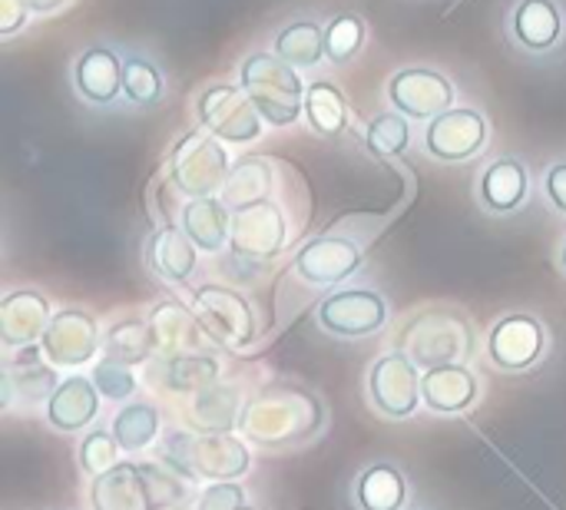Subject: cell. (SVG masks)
Masks as SVG:
<instances>
[{
    "label": "cell",
    "instance_id": "6da1fadb",
    "mask_svg": "<svg viewBox=\"0 0 566 510\" xmlns=\"http://www.w3.org/2000/svg\"><path fill=\"white\" fill-rule=\"evenodd\" d=\"M189 481L156 465H116L96 475L90 501L93 510H169L186 501Z\"/></svg>",
    "mask_w": 566,
    "mask_h": 510
},
{
    "label": "cell",
    "instance_id": "7a4b0ae2",
    "mask_svg": "<svg viewBox=\"0 0 566 510\" xmlns=\"http://www.w3.org/2000/svg\"><path fill=\"white\" fill-rule=\"evenodd\" d=\"M239 83L255 103L259 116L272 126H289L305 110V86L279 53H252L239 70Z\"/></svg>",
    "mask_w": 566,
    "mask_h": 510
},
{
    "label": "cell",
    "instance_id": "3957f363",
    "mask_svg": "<svg viewBox=\"0 0 566 510\" xmlns=\"http://www.w3.org/2000/svg\"><path fill=\"white\" fill-rule=\"evenodd\" d=\"M245 431L262 438V445H289L308 438L322 425V405L305 392H275L269 398H259L245 418Z\"/></svg>",
    "mask_w": 566,
    "mask_h": 510
},
{
    "label": "cell",
    "instance_id": "277c9868",
    "mask_svg": "<svg viewBox=\"0 0 566 510\" xmlns=\"http://www.w3.org/2000/svg\"><path fill=\"white\" fill-rule=\"evenodd\" d=\"M169 173L179 192L192 199L212 196L229 179V159L226 149L219 146V136H212L209 129L182 136L169 156Z\"/></svg>",
    "mask_w": 566,
    "mask_h": 510
},
{
    "label": "cell",
    "instance_id": "5b68a950",
    "mask_svg": "<svg viewBox=\"0 0 566 510\" xmlns=\"http://www.w3.org/2000/svg\"><path fill=\"white\" fill-rule=\"evenodd\" d=\"M192 309L202 329L209 332V339L219 345H229V348L249 345L255 335L252 305L229 285H202L192 295Z\"/></svg>",
    "mask_w": 566,
    "mask_h": 510
},
{
    "label": "cell",
    "instance_id": "8992f818",
    "mask_svg": "<svg viewBox=\"0 0 566 510\" xmlns=\"http://www.w3.org/2000/svg\"><path fill=\"white\" fill-rule=\"evenodd\" d=\"M196 113H199V123L212 136L229 139V143H252L262 133V116L255 103L249 100V93L239 86H226V83L209 86L199 96Z\"/></svg>",
    "mask_w": 566,
    "mask_h": 510
},
{
    "label": "cell",
    "instance_id": "52a82bcc",
    "mask_svg": "<svg viewBox=\"0 0 566 510\" xmlns=\"http://www.w3.org/2000/svg\"><path fill=\"white\" fill-rule=\"evenodd\" d=\"M371 402L388 418H411L421 405V375L405 352H391L375 362L368 378Z\"/></svg>",
    "mask_w": 566,
    "mask_h": 510
},
{
    "label": "cell",
    "instance_id": "ba28073f",
    "mask_svg": "<svg viewBox=\"0 0 566 510\" xmlns=\"http://www.w3.org/2000/svg\"><path fill=\"white\" fill-rule=\"evenodd\" d=\"M388 322V305L371 289H345L318 305V325L342 339H365Z\"/></svg>",
    "mask_w": 566,
    "mask_h": 510
},
{
    "label": "cell",
    "instance_id": "9c48e42d",
    "mask_svg": "<svg viewBox=\"0 0 566 510\" xmlns=\"http://www.w3.org/2000/svg\"><path fill=\"white\" fill-rule=\"evenodd\" d=\"M388 96H391V103H395L398 113H405L411 119H434V116H441V113L451 110L454 86L438 70L411 66V70H398L391 76Z\"/></svg>",
    "mask_w": 566,
    "mask_h": 510
},
{
    "label": "cell",
    "instance_id": "30bf717a",
    "mask_svg": "<svg viewBox=\"0 0 566 510\" xmlns=\"http://www.w3.org/2000/svg\"><path fill=\"white\" fill-rule=\"evenodd\" d=\"M471 348L468 329L454 315H424L418 329L408 332V358L421 368H438V365H458Z\"/></svg>",
    "mask_w": 566,
    "mask_h": 510
},
{
    "label": "cell",
    "instance_id": "8fae6325",
    "mask_svg": "<svg viewBox=\"0 0 566 510\" xmlns=\"http://www.w3.org/2000/svg\"><path fill=\"white\" fill-rule=\"evenodd\" d=\"M484 136H488V123L478 110L451 106L448 113L428 123L424 149L441 163H464L484 146Z\"/></svg>",
    "mask_w": 566,
    "mask_h": 510
},
{
    "label": "cell",
    "instance_id": "7c38bea8",
    "mask_svg": "<svg viewBox=\"0 0 566 510\" xmlns=\"http://www.w3.org/2000/svg\"><path fill=\"white\" fill-rule=\"evenodd\" d=\"M40 345H43V355L53 362V368L56 365L73 368V365H83V362H90L96 355L99 332H96L93 315H86L83 309H60L50 319Z\"/></svg>",
    "mask_w": 566,
    "mask_h": 510
},
{
    "label": "cell",
    "instance_id": "4fadbf2b",
    "mask_svg": "<svg viewBox=\"0 0 566 510\" xmlns=\"http://www.w3.org/2000/svg\"><path fill=\"white\" fill-rule=\"evenodd\" d=\"M285 246V216L275 202H255L232 212V249L242 259H275Z\"/></svg>",
    "mask_w": 566,
    "mask_h": 510
},
{
    "label": "cell",
    "instance_id": "5bb4252c",
    "mask_svg": "<svg viewBox=\"0 0 566 510\" xmlns=\"http://www.w3.org/2000/svg\"><path fill=\"white\" fill-rule=\"evenodd\" d=\"M361 266V249L352 239H338V236H322L312 239L305 249H298L295 256V272L312 282V285H335L345 282L348 275H355Z\"/></svg>",
    "mask_w": 566,
    "mask_h": 510
},
{
    "label": "cell",
    "instance_id": "9a60e30c",
    "mask_svg": "<svg viewBox=\"0 0 566 510\" xmlns=\"http://www.w3.org/2000/svg\"><path fill=\"white\" fill-rule=\"evenodd\" d=\"M488 352L494 365L504 372L531 368L544 352V329L534 315H507L494 325L488 339Z\"/></svg>",
    "mask_w": 566,
    "mask_h": 510
},
{
    "label": "cell",
    "instance_id": "2e32d148",
    "mask_svg": "<svg viewBox=\"0 0 566 510\" xmlns=\"http://www.w3.org/2000/svg\"><path fill=\"white\" fill-rule=\"evenodd\" d=\"M249 465L252 455L232 431L189 438L186 445V468H192V475L209 481H235L249 471Z\"/></svg>",
    "mask_w": 566,
    "mask_h": 510
},
{
    "label": "cell",
    "instance_id": "e0dca14e",
    "mask_svg": "<svg viewBox=\"0 0 566 510\" xmlns=\"http://www.w3.org/2000/svg\"><path fill=\"white\" fill-rule=\"evenodd\" d=\"M50 319H53L50 305L40 292H33V289L10 292L0 302V342L10 348H27L36 339H43Z\"/></svg>",
    "mask_w": 566,
    "mask_h": 510
},
{
    "label": "cell",
    "instance_id": "ac0fdd59",
    "mask_svg": "<svg viewBox=\"0 0 566 510\" xmlns=\"http://www.w3.org/2000/svg\"><path fill=\"white\" fill-rule=\"evenodd\" d=\"M424 405L438 415H458L468 412L478 402V378L464 365H438L428 368L421 378Z\"/></svg>",
    "mask_w": 566,
    "mask_h": 510
},
{
    "label": "cell",
    "instance_id": "d6986e66",
    "mask_svg": "<svg viewBox=\"0 0 566 510\" xmlns=\"http://www.w3.org/2000/svg\"><path fill=\"white\" fill-rule=\"evenodd\" d=\"M73 86L90 103H113L123 90V63L109 46H86L73 63Z\"/></svg>",
    "mask_w": 566,
    "mask_h": 510
},
{
    "label": "cell",
    "instance_id": "ffe728a7",
    "mask_svg": "<svg viewBox=\"0 0 566 510\" xmlns=\"http://www.w3.org/2000/svg\"><path fill=\"white\" fill-rule=\"evenodd\" d=\"M96 408H99V388L90 378L73 375L60 382V388L46 402V421L56 431H80L96 418Z\"/></svg>",
    "mask_w": 566,
    "mask_h": 510
},
{
    "label": "cell",
    "instance_id": "44dd1931",
    "mask_svg": "<svg viewBox=\"0 0 566 510\" xmlns=\"http://www.w3.org/2000/svg\"><path fill=\"white\" fill-rule=\"evenodd\" d=\"M196 242L186 236L182 226H163L159 232L149 236L146 246V262L149 269L166 279V282H186L196 269Z\"/></svg>",
    "mask_w": 566,
    "mask_h": 510
},
{
    "label": "cell",
    "instance_id": "7402d4cb",
    "mask_svg": "<svg viewBox=\"0 0 566 510\" xmlns=\"http://www.w3.org/2000/svg\"><path fill=\"white\" fill-rule=\"evenodd\" d=\"M0 382H3V408L10 405L13 392H17L27 405H33V402H43V398L50 402L53 392L60 388L53 365H43V362L36 358V348H33V345H27V348L13 358V365L3 372Z\"/></svg>",
    "mask_w": 566,
    "mask_h": 510
},
{
    "label": "cell",
    "instance_id": "603a6c76",
    "mask_svg": "<svg viewBox=\"0 0 566 510\" xmlns=\"http://www.w3.org/2000/svg\"><path fill=\"white\" fill-rule=\"evenodd\" d=\"M149 325H153V335H156V348L166 352V355H172V358L199 355L196 348H199L202 335H209L196 315H189L186 309H179V305H172V302L156 305Z\"/></svg>",
    "mask_w": 566,
    "mask_h": 510
},
{
    "label": "cell",
    "instance_id": "cb8c5ba5",
    "mask_svg": "<svg viewBox=\"0 0 566 510\" xmlns=\"http://www.w3.org/2000/svg\"><path fill=\"white\" fill-rule=\"evenodd\" d=\"M182 229L202 252H219L232 239V216L216 196L192 199L182 209Z\"/></svg>",
    "mask_w": 566,
    "mask_h": 510
},
{
    "label": "cell",
    "instance_id": "d4e9b609",
    "mask_svg": "<svg viewBox=\"0 0 566 510\" xmlns=\"http://www.w3.org/2000/svg\"><path fill=\"white\" fill-rule=\"evenodd\" d=\"M527 169L521 159H497L481 179V202L491 212H514L527 199Z\"/></svg>",
    "mask_w": 566,
    "mask_h": 510
},
{
    "label": "cell",
    "instance_id": "484cf974",
    "mask_svg": "<svg viewBox=\"0 0 566 510\" xmlns=\"http://www.w3.org/2000/svg\"><path fill=\"white\" fill-rule=\"evenodd\" d=\"M564 13L554 0H521L514 13V33L527 50H551L560 40Z\"/></svg>",
    "mask_w": 566,
    "mask_h": 510
},
{
    "label": "cell",
    "instance_id": "4316f807",
    "mask_svg": "<svg viewBox=\"0 0 566 510\" xmlns=\"http://www.w3.org/2000/svg\"><path fill=\"white\" fill-rule=\"evenodd\" d=\"M242 398L232 385H212L192 402V425L206 435H229L239 421Z\"/></svg>",
    "mask_w": 566,
    "mask_h": 510
},
{
    "label": "cell",
    "instance_id": "83f0119b",
    "mask_svg": "<svg viewBox=\"0 0 566 510\" xmlns=\"http://www.w3.org/2000/svg\"><path fill=\"white\" fill-rule=\"evenodd\" d=\"M305 116L312 123V129L318 136H338L345 126H348V103H345V93L328 83V80H318L305 90Z\"/></svg>",
    "mask_w": 566,
    "mask_h": 510
},
{
    "label": "cell",
    "instance_id": "f1b7e54d",
    "mask_svg": "<svg viewBox=\"0 0 566 510\" xmlns=\"http://www.w3.org/2000/svg\"><path fill=\"white\" fill-rule=\"evenodd\" d=\"M408 501L405 475L391 465H375L358 478V508L361 510H401Z\"/></svg>",
    "mask_w": 566,
    "mask_h": 510
},
{
    "label": "cell",
    "instance_id": "f546056e",
    "mask_svg": "<svg viewBox=\"0 0 566 510\" xmlns=\"http://www.w3.org/2000/svg\"><path fill=\"white\" fill-rule=\"evenodd\" d=\"M275 53L289 66H315L325 56V30L315 20H295L275 37Z\"/></svg>",
    "mask_w": 566,
    "mask_h": 510
},
{
    "label": "cell",
    "instance_id": "4dcf8cb0",
    "mask_svg": "<svg viewBox=\"0 0 566 510\" xmlns=\"http://www.w3.org/2000/svg\"><path fill=\"white\" fill-rule=\"evenodd\" d=\"M269 189H272V176H269V166L262 159H242L226 186H222V199L235 209H245V206H255V202H265L269 199Z\"/></svg>",
    "mask_w": 566,
    "mask_h": 510
},
{
    "label": "cell",
    "instance_id": "1f68e13d",
    "mask_svg": "<svg viewBox=\"0 0 566 510\" xmlns=\"http://www.w3.org/2000/svg\"><path fill=\"white\" fill-rule=\"evenodd\" d=\"M156 348V335L149 322H119L106 332V355L123 362V365H139L146 362Z\"/></svg>",
    "mask_w": 566,
    "mask_h": 510
},
{
    "label": "cell",
    "instance_id": "d6a6232c",
    "mask_svg": "<svg viewBox=\"0 0 566 510\" xmlns=\"http://www.w3.org/2000/svg\"><path fill=\"white\" fill-rule=\"evenodd\" d=\"M113 435L126 451H143L153 445V438L159 435V412L146 402H133L126 405L116 421H113Z\"/></svg>",
    "mask_w": 566,
    "mask_h": 510
},
{
    "label": "cell",
    "instance_id": "836d02e7",
    "mask_svg": "<svg viewBox=\"0 0 566 510\" xmlns=\"http://www.w3.org/2000/svg\"><path fill=\"white\" fill-rule=\"evenodd\" d=\"M219 378V362L209 358V355H182V358H172L169 368H166V385L172 392H206L212 388Z\"/></svg>",
    "mask_w": 566,
    "mask_h": 510
},
{
    "label": "cell",
    "instance_id": "e575fe53",
    "mask_svg": "<svg viewBox=\"0 0 566 510\" xmlns=\"http://www.w3.org/2000/svg\"><path fill=\"white\" fill-rule=\"evenodd\" d=\"M411 126L405 113H381L368 123V153L371 156H401L408 149Z\"/></svg>",
    "mask_w": 566,
    "mask_h": 510
},
{
    "label": "cell",
    "instance_id": "d590c367",
    "mask_svg": "<svg viewBox=\"0 0 566 510\" xmlns=\"http://www.w3.org/2000/svg\"><path fill=\"white\" fill-rule=\"evenodd\" d=\"M123 96L136 106H146L153 100L163 96V73L143 60V56H129L123 63Z\"/></svg>",
    "mask_w": 566,
    "mask_h": 510
},
{
    "label": "cell",
    "instance_id": "8d00e7d4",
    "mask_svg": "<svg viewBox=\"0 0 566 510\" xmlns=\"http://www.w3.org/2000/svg\"><path fill=\"white\" fill-rule=\"evenodd\" d=\"M365 43V23L355 13H342L325 27V56L332 63H348Z\"/></svg>",
    "mask_w": 566,
    "mask_h": 510
},
{
    "label": "cell",
    "instance_id": "74e56055",
    "mask_svg": "<svg viewBox=\"0 0 566 510\" xmlns=\"http://www.w3.org/2000/svg\"><path fill=\"white\" fill-rule=\"evenodd\" d=\"M119 441L113 431L99 428V431H90L86 441L80 445V465L86 475H106L109 468H116V455H119Z\"/></svg>",
    "mask_w": 566,
    "mask_h": 510
},
{
    "label": "cell",
    "instance_id": "f35d334b",
    "mask_svg": "<svg viewBox=\"0 0 566 510\" xmlns=\"http://www.w3.org/2000/svg\"><path fill=\"white\" fill-rule=\"evenodd\" d=\"M93 385L99 388L103 398H109V402H126V398H133V392H136V375H133L129 365H123V362H116V358H106V362H99V365L93 368Z\"/></svg>",
    "mask_w": 566,
    "mask_h": 510
},
{
    "label": "cell",
    "instance_id": "ab89813d",
    "mask_svg": "<svg viewBox=\"0 0 566 510\" xmlns=\"http://www.w3.org/2000/svg\"><path fill=\"white\" fill-rule=\"evenodd\" d=\"M245 508V491L232 481H212V488H206L199 495L196 510H242Z\"/></svg>",
    "mask_w": 566,
    "mask_h": 510
},
{
    "label": "cell",
    "instance_id": "60d3db41",
    "mask_svg": "<svg viewBox=\"0 0 566 510\" xmlns=\"http://www.w3.org/2000/svg\"><path fill=\"white\" fill-rule=\"evenodd\" d=\"M27 0H0V33H13L27 20Z\"/></svg>",
    "mask_w": 566,
    "mask_h": 510
},
{
    "label": "cell",
    "instance_id": "b9f144b4",
    "mask_svg": "<svg viewBox=\"0 0 566 510\" xmlns=\"http://www.w3.org/2000/svg\"><path fill=\"white\" fill-rule=\"evenodd\" d=\"M547 196H551V202L560 212H566V163L551 166V173H547Z\"/></svg>",
    "mask_w": 566,
    "mask_h": 510
},
{
    "label": "cell",
    "instance_id": "7bdbcfd3",
    "mask_svg": "<svg viewBox=\"0 0 566 510\" xmlns=\"http://www.w3.org/2000/svg\"><path fill=\"white\" fill-rule=\"evenodd\" d=\"M63 0H27V7L33 10V13H50V10H56Z\"/></svg>",
    "mask_w": 566,
    "mask_h": 510
},
{
    "label": "cell",
    "instance_id": "ee69618b",
    "mask_svg": "<svg viewBox=\"0 0 566 510\" xmlns=\"http://www.w3.org/2000/svg\"><path fill=\"white\" fill-rule=\"evenodd\" d=\"M560 262H564V269H566V242H564V256H560Z\"/></svg>",
    "mask_w": 566,
    "mask_h": 510
},
{
    "label": "cell",
    "instance_id": "f6af8a7d",
    "mask_svg": "<svg viewBox=\"0 0 566 510\" xmlns=\"http://www.w3.org/2000/svg\"><path fill=\"white\" fill-rule=\"evenodd\" d=\"M242 510H255V508H249V504H245V508H242Z\"/></svg>",
    "mask_w": 566,
    "mask_h": 510
}]
</instances>
